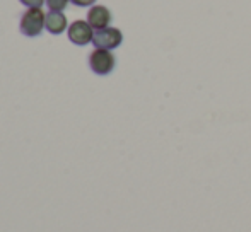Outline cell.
Instances as JSON below:
<instances>
[{
	"label": "cell",
	"instance_id": "cell-1",
	"mask_svg": "<svg viewBox=\"0 0 251 232\" xmlns=\"http://www.w3.org/2000/svg\"><path fill=\"white\" fill-rule=\"evenodd\" d=\"M45 21H47V14L41 9H27L21 17L19 29L24 36L27 38H36L43 33L45 29Z\"/></svg>",
	"mask_w": 251,
	"mask_h": 232
},
{
	"label": "cell",
	"instance_id": "cell-2",
	"mask_svg": "<svg viewBox=\"0 0 251 232\" xmlns=\"http://www.w3.org/2000/svg\"><path fill=\"white\" fill-rule=\"evenodd\" d=\"M115 65H116L115 55L109 50L96 48V50L89 55V67L98 75H108V73H111Z\"/></svg>",
	"mask_w": 251,
	"mask_h": 232
},
{
	"label": "cell",
	"instance_id": "cell-3",
	"mask_svg": "<svg viewBox=\"0 0 251 232\" xmlns=\"http://www.w3.org/2000/svg\"><path fill=\"white\" fill-rule=\"evenodd\" d=\"M123 41V34L120 29L116 27H104V29H98L94 31V38H93V45L96 48L101 50H115L122 45Z\"/></svg>",
	"mask_w": 251,
	"mask_h": 232
},
{
	"label": "cell",
	"instance_id": "cell-4",
	"mask_svg": "<svg viewBox=\"0 0 251 232\" xmlns=\"http://www.w3.org/2000/svg\"><path fill=\"white\" fill-rule=\"evenodd\" d=\"M69 40L77 46H86V45L93 43L94 38V29L91 27V24L87 21H74L67 29Z\"/></svg>",
	"mask_w": 251,
	"mask_h": 232
},
{
	"label": "cell",
	"instance_id": "cell-5",
	"mask_svg": "<svg viewBox=\"0 0 251 232\" xmlns=\"http://www.w3.org/2000/svg\"><path fill=\"white\" fill-rule=\"evenodd\" d=\"M87 23L93 29H104L111 23V12L104 5H93L87 12Z\"/></svg>",
	"mask_w": 251,
	"mask_h": 232
},
{
	"label": "cell",
	"instance_id": "cell-6",
	"mask_svg": "<svg viewBox=\"0 0 251 232\" xmlns=\"http://www.w3.org/2000/svg\"><path fill=\"white\" fill-rule=\"evenodd\" d=\"M45 27L50 34H62L67 29V17L62 12L50 10L47 14V21H45Z\"/></svg>",
	"mask_w": 251,
	"mask_h": 232
},
{
	"label": "cell",
	"instance_id": "cell-7",
	"mask_svg": "<svg viewBox=\"0 0 251 232\" xmlns=\"http://www.w3.org/2000/svg\"><path fill=\"white\" fill-rule=\"evenodd\" d=\"M70 0H47V5L50 7V10H56V12H62L67 5H69Z\"/></svg>",
	"mask_w": 251,
	"mask_h": 232
},
{
	"label": "cell",
	"instance_id": "cell-8",
	"mask_svg": "<svg viewBox=\"0 0 251 232\" xmlns=\"http://www.w3.org/2000/svg\"><path fill=\"white\" fill-rule=\"evenodd\" d=\"M19 2L29 9H41V5L47 3V0H19Z\"/></svg>",
	"mask_w": 251,
	"mask_h": 232
},
{
	"label": "cell",
	"instance_id": "cell-9",
	"mask_svg": "<svg viewBox=\"0 0 251 232\" xmlns=\"http://www.w3.org/2000/svg\"><path fill=\"white\" fill-rule=\"evenodd\" d=\"M70 2L77 7H91V5H94L96 0H70Z\"/></svg>",
	"mask_w": 251,
	"mask_h": 232
}]
</instances>
